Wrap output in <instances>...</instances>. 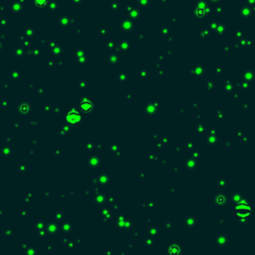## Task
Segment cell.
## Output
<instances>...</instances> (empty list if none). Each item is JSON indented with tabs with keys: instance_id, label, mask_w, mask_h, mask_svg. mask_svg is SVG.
I'll return each mask as SVG.
<instances>
[{
	"instance_id": "7a4b0ae2",
	"label": "cell",
	"mask_w": 255,
	"mask_h": 255,
	"mask_svg": "<svg viewBox=\"0 0 255 255\" xmlns=\"http://www.w3.org/2000/svg\"><path fill=\"white\" fill-rule=\"evenodd\" d=\"M46 2H47V0H35V3H36L37 5H39V6L45 5Z\"/></svg>"
},
{
	"instance_id": "6da1fadb",
	"label": "cell",
	"mask_w": 255,
	"mask_h": 255,
	"mask_svg": "<svg viewBox=\"0 0 255 255\" xmlns=\"http://www.w3.org/2000/svg\"><path fill=\"white\" fill-rule=\"evenodd\" d=\"M79 119H80L79 114H78L77 112H75V111L70 112V113L67 115V120H68V122H70V123H72V124L77 123L78 121H79Z\"/></svg>"
}]
</instances>
